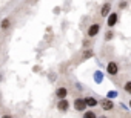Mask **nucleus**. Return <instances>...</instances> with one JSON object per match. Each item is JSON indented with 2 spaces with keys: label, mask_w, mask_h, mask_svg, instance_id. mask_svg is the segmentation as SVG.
I'll list each match as a JSON object with an SVG mask.
<instances>
[{
  "label": "nucleus",
  "mask_w": 131,
  "mask_h": 118,
  "mask_svg": "<svg viewBox=\"0 0 131 118\" xmlns=\"http://www.w3.org/2000/svg\"><path fill=\"white\" fill-rule=\"evenodd\" d=\"M100 28H102V25H100V23H93V25H90V28L86 29V35H88L90 38H93V37L99 35Z\"/></svg>",
  "instance_id": "nucleus-1"
},
{
  "label": "nucleus",
  "mask_w": 131,
  "mask_h": 118,
  "mask_svg": "<svg viewBox=\"0 0 131 118\" xmlns=\"http://www.w3.org/2000/svg\"><path fill=\"white\" fill-rule=\"evenodd\" d=\"M106 72H108L111 77L117 75V74H119V65H117L116 62H108V63H106Z\"/></svg>",
  "instance_id": "nucleus-2"
},
{
  "label": "nucleus",
  "mask_w": 131,
  "mask_h": 118,
  "mask_svg": "<svg viewBox=\"0 0 131 118\" xmlns=\"http://www.w3.org/2000/svg\"><path fill=\"white\" fill-rule=\"evenodd\" d=\"M86 101H85V98H76L74 100V109L76 110H79V112H85L86 110Z\"/></svg>",
  "instance_id": "nucleus-3"
},
{
  "label": "nucleus",
  "mask_w": 131,
  "mask_h": 118,
  "mask_svg": "<svg viewBox=\"0 0 131 118\" xmlns=\"http://www.w3.org/2000/svg\"><path fill=\"white\" fill-rule=\"evenodd\" d=\"M117 20H119V14H117V12H110V16L106 17V25H108V28H114L116 23H117Z\"/></svg>",
  "instance_id": "nucleus-4"
},
{
  "label": "nucleus",
  "mask_w": 131,
  "mask_h": 118,
  "mask_svg": "<svg viewBox=\"0 0 131 118\" xmlns=\"http://www.w3.org/2000/svg\"><path fill=\"white\" fill-rule=\"evenodd\" d=\"M68 109H70V101H68L67 98H62V100L57 101V110H60V112H67Z\"/></svg>",
  "instance_id": "nucleus-5"
},
{
  "label": "nucleus",
  "mask_w": 131,
  "mask_h": 118,
  "mask_svg": "<svg viewBox=\"0 0 131 118\" xmlns=\"http://www.w3.org/2000/svg\"><path fill=\"white\" fill-rule=\"evenodd\" d=\"M99 103H100V106H102L103 110H113V107H114V103H113V100H110V98H103V100H100Z\"/></svg>",
  "instance_id": "nucleus-6"
},
{
  "label": "nucleus",
  "mask_w": 131,
  "mask_h": 118,
  "mask_svg": "<svg viewBox=\"0 0 131 118\" xmlns=\"http://www.w3.org/2000/svg\"><path fill=\"white\" fill-rule=\"evenodd\" d=\"M67 95H68V89H67V87L60 86V87H57V89H56V97H57L59 100L67 98Z\"/></svg>",
  "instance_id": "nucleus-7"
},
{
  "label": "nucleus",
  "mask_w": 131,
  "mask_h": 118,
  "mask_svg": "<svg viewBox=\"0 0 131 118\" xmlns=\"http://www.w3.org/2000/svg\"><path fill=\"white\" fill-rule=\"evenodd\" d=\"M110 12H111V3H110V2H105L103 6L100 8V16H102V17H108Z\"/></svg>",
  "instance_id": "nucleus-8"
},
{
  "label": "nucleus",
  "mask_w": 131,
  "mask_h": 118,
  "mask_svg": "<svg viewBox=\"0 0 131 118\" xmlns=\"http://www.w3.org/2000/svg\"><path fill=\"white\" fill-rule=\"evenodd\" d=\"M85 101H86V106H90V107H96V106L99 104V100H96V98L91 97V95L85 97Z\"/></svg>",
  "instance_id": "nucleus-9"
},
{
  "label": "nucleus",
  "mask_w": 131,
  "mask_h": 118,
  "mask_svg": "<svg viewBox=\"0 0 131 118\" xmlns=\"http://www.w3.org/2000/svg\"><path fill=\"white\" fill-rule=\"evenodd\" d=\"M93 77H94V81H96L97 84H100V83L103 81V72H100V71H96V72L93 74Z\"/></svg>",
  "instance_id": "nucleus-10"
},
{
  "label": "nucleus",
  "mask_w": 131,
  "mask_h": 118,
  "mask_svg": "<svg viewBox=\"0 0 131 118\" xmlns=\"http://www.w3.org/2000/svg\"><path fill=\"white\" fill-rule=\"evenodd\" d=\"M0 28H2L3 31H6V29H9L11 28V20L6 17V19H3L2 20V23H0Z\"/></svg>",
  "instance_id": "nucleus-11"
},
{
  "label": "nucleus",
  "mask_w": 131,
  "mask_h": 118,
  "mask_svg": "<svg viewBox=\"0 0 131 118\" xmlns=\"http://www.w3.org/2000/svg\"><path fill=\"white\" fill-rule=\"evenodd\" d=\"M94 55V52L91 51V49H86V51H83V54H82V60H88V58H91Z\"/></svg>",
  "instance_id": "nucleus-12"
},
{
  "label": "nucleus",
  "mask_w": 131,
  "mask_h": 118,
  "mask_svg": "<svg viewBox=\"0 0 131 118\" xmlns=\"http://www.w3.org/2000/svg\"><path fill=\"white\" fill-rule=\"evenodd\" d=\"M83 118H97V115H96V112H93V110H86V112L83 113Z\"/></svg>",
  "instance_id": "nucleus-13"
},
{
  "label": "nucleus",
  "mask_w": 131,
  "mask_h": 118,
  "mask_svg": "<svg viewBox=\"0 0 131 118\" xmlns=\"http://www.w3.org/2000/svg\"><path fill=\"white\" fill-rule=\"evenodd\" d=\"M123 91H125L126 94H129V95H131V80H129V81H126V83L123 84Z\"/></svg>",
  "instance_id": "nucleus-14"
},
{
  "label": "nucleus",
  "mask_w": 131,
  "mask_h": 118,
  "mask_svg": "<svg viewBox=\"0 0 131 118\" xmlns=\"http://www.w3.org/2000/svg\"><path fill=\"white\" fill-rule=\"evenodd\" d=\"M113 37H114V32H113V31H108V32L105 34V41H110Z\"/></svg>",
  "instance_id": "nucleus-15"
},
{
  "label": "nucleus",
  "mask_w": 131,
  "mask_h": 118,
  "mask_svg": "<svg viewBox=\"0 0 131 118\" xmlns=\"http://www.w3.org/2000/svg\"><path fill=\"white\" fill-rule=\"evenodd\" d=\"M117 97V92L116 91H110L108 94H106V98H110V100H113V98H116Z\"/></svg>",
  "instance_id": "nucleus-16"
},
{
  "label": "nucleus",
  "mask_w": 131,
  "mask_h": 118,
  "mask_svg": "<svg viewBox=\"0 0 131 118\" xmlns=\"http://www.w3.org/2000/svg\"><path fill=\"white\" fill-rule=\"evenodd\" d=\"M126 6H128V2H126V0H122V2L119 3V8H120V9H125Z\"/></svg>",
  "instance_id": "nucleus-17"
},
{
  "label": "nucleus",
  "mask_w": 131,
  "mask_h": 118,
  "mask_svg": "<svg viewBox=\"0 0 131 118\" xmlns=\"http://www.w3.org/2000/svg\"><path fill=\"white\" fill-rule=\"evenodd\" d=\"M2 118H11V116H9V115H3Z\"/></svg>",
  "instance_id": "nucleus-18"
},
{
  "label": "nucleus",
  "mask_w": 131,
  "mask_h": 118,
  "mask_svg": "<svg viewBox=\"0 0 131 118\" xmlns=\"http://www.w3.org/2000/svg\"><path fill=\"white\" fill-rule=\"evenodd\" d=\"M0 81H2V74H0Z\"/></svg>",
  "instance_id": "nucleus-19"
},
{
  "label": "nucleus",
  "mask_w": 131,
  "mask_h": 118,
  "mask_svg": "<svg viewBox=\"0 0 131 118\" xmlns=\"http://www.w3.org/2000/svg\"><path fill=\"white\" fill-rule=\"evenodd\" d=\"M99 118H106V116H99Z\"/></svg>",
  "instance_id": "nucleus-20"
},
{
  "label": "nucleus",
  "mask_w": 131,
  "mask_h": 118,
  "mask_svg": "<svg viewBox=\"0 0 131 118\" xmlns=\"http://www.w3.org/2000/svg\"><path fill=\"white\" fill-rule=\"evenodd\" d=\"M129 107H131V100H129Z\"/></svg>",
  "instance_id": "nucleus-21"
}]
</instances>
